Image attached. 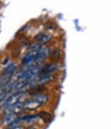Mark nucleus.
Segmentation results:
<instances>
[{
  "instance_id": "nucleus-4",
  "label": "nucleus",
  "mask_w": 111,
  "mask_h": 129,
  "mask_svg": "<svg viewBox=\"0 0 111 129\" xmlns=\"http://www.w3.org/2000/svg\"><path fill=\"white\" fill-rule=\"evenodd\" d=\"M50 51H51V47L49 46V45L42 47L38 52V55H37V62L43 64V62L49 59V55H50Z\"/></svg>"
},
{
  "instance_id": "nucleus-16",
  "label": "nucleus",
  "mask_w": 111,
  "mask_h": 129,
  "mask_svg": "<svg viewBox=\"0 0 111 129\" xmlns=\"http://www.w3.org/2000/svg\"><path fill=\"white\" fill-rule=\"evenodd\" d=\"M6 129H8V128H6Z\"/></svg>"
},
{
  "instance_id": "nucleus-10",
  "label": "nucleus",
  "mask_w": 111,
  "mask_h": 129,
  "mask_svg": "<svg viewBox=\"0 0 111 129\" xmlns=\"http://www.w3.org/2000/svg\"><path fill=\"white\" fill-rule=\"evenodd\" d=\"M33 99L37 101V102H38L41 105H43L48 102L49 96L44 93H40V94L33 95Z\"/></svg>"
},
{
  "instance_id": "nucleus-11",
  "label": "nucleus",
  "mask_w": 111,
  "mask_h": 129,
  "mask_svg": "<svg viewBox=\"0 0 111 129\" xmlns=\"http://www.w3.org/2000/svg\"><path fill=\"white\" fill-rule=\"evenodd\" d=\"M11 77L1 74V75H0V88L6 86L8 83L11 82Z\"/></svg>"
},
{
  "instance_id": "nucleus-15",
  "label": "nucleus",
  "mask_w": 111,
  "mask_h": 129,
  "mask_svg": "<svg viewBox=\"0 0 111 129\" xmlns=\"http://www.w3.org/2000/svg\"><path fill=\"white\" fill-rule=\"evenodd\" d=\"M30 129H34V128H33V127H31V128H30Z\"/></svg>"
},
{
  "instance_id": "nucleus-12",
  "label": "nucleus",
  "mask_w": 111,
  "mask_h": 129,
  "mask_svg": "<svg viewBox=\"0 0 111 129\" xmlns=\"http://www.w3.org/2000/svg\"><path fill=\"white\" fill-rule=\"evenodd\" d=\"M38 116L40 117V118L43 120V121L46 122V123L50 122L51 119H52V116H51L50 114H49V113H47V112H41V113H39Z\"/></svg>"
},
{
  "instance_id": "nucleus-7",
  "label": "nucleus",
  "mask_w": 111,
  "mask_h": 129,
  "mask_svg": "<svg viewBox=\"0 0 111 129\" xmlns=\"http://www.w3.org/2000/svg\"><path fill=\"white\" fill-rule=\"evenodd\" d=\"M23 108L24 110H35V109L38 108L42 105L38 102H37L34 99H31V100H27L23 102Z\"/></svg>"
},
{
  "instance_id": "nucleus-3",
  "label": "nucleus",
  "mask_w": 111,
  "mask_h": 129,
  "mask_svg": "<svg viewBox=\"0 0 111 129\" xmlns=\"http://www.w3.org/2000/svg\"><path fill=\"white\" fill-rule=\"evenodd\" d=\"M18 69H19V66H18V64H17V61H11L6 65V66L5 67V69H4L2 74L5 75H7V76H10V77H11V78H12L14 75H16V73L18 71Z\"/></svg>"
},
{
  "instance_id": "nucleus-6",
  "label": "nucleus",
  "mask_w": 111,
  "mask_h": 129,
  "mask_svg": "<svg viewBox=\"0 0 111 129\" xmlns=\"http://www.w3.org/2000/svg\"><path fill=\"white\" fill-rule=\"evenodd\" d=\"M63 52L60 47H55L51 49L50 55H49V61L51 62H60L61 60L63 59Z\"/></svg>"
},
{
  "instance_id": "nucleus-14",
  "label": "nucleus",
  "mask_w": 111,
  "mask_h": 129,
  "mask_svg": "<svg viewBox=\"0 0 111 129\" xmlns=\"http://www.w3.org/2000/svg\"><path fill=\"white\" fill-rule=\"evenodd\" d=\"M8 129H25L24 126H14V127H7Z\"/></svg>"
},
{
  "instance_id": "nucleus-8",
  "label": "nucleus",
  "mask_w": 111,
  "mask_h": 129,
  "mask_svg": "<svg viewBox=\"0 0 111 129\" xmlns=\"http://www.w3.org/2000/svg\"><path fill=\"white\" fill-rule=\"evenodd\" d=\"M17 119H19L17 114H4L3 118L1 120V123L3 126H5L8 127L10 125H11L14 121H16Z\"/></svg>"
},
{
  "instance_id": "nucleus-13",
  "label": "nucleus",
  "mask_w": 111,
  "mask_h": 129,
  "mask_svg": "<svg viewBox=\"0 0 111 129\" xmlns=\"http://www.w3.org/2000/svg\"><path fill=\"white\" fill-rule=\"evenodd\" d=\"M11 61V59H10L9 56H5V58L3 59V61H2V64L5 65V66H6L8 63Z\"/></svg>"
},
{
  "instance_id": "nucleus-1",
  "label": "nucleus",
  "mask_w": 111,
  "mask_h": 129,
  "mask_svg": "<svg viewBox=\"0 0 111 129\" xmlns=\"http://www.w3.org/2000/svg\"><path fill=\"white\" fill-rule=\"evenodd\" d=\"M54 39V35L49 30L42 31V32L37 33L34 37L33 41L34 43H37L42 46H47L49 45Z\"/></svg>"
},
{
  "instance_id": "nucleus-2",
  "label": "nucleus",
  "mask_w": 111,
  "mask_h": 129,
  "mask_svg": "<svg viewBox=\"0 0 111 129\" xmlns=\"http://www.w3.org/2000/svg\"><path fill=\"white\" fill-rule=\"evenodd\" d=\"M60 69V64L58 62L43 63L41 66L38 75H54Z\"/></svg>"
},
{
  "instance_id": "nucleus-5",
  "label": "nucleus",
  "mask_w": 111,
  "mask_h": 129,
  "mask_svg": "<svg viewBox=\"0 0 111 129\" xmlns=\"http://www.w3.org/2000/svg\"><path fill=\"white\" fill-rule=\"evenodd\" d=\"M24 110L23 102H18L15 105L8 106L4 108V114H18Z\"/></svg>"
},
{
  "instance_id": "nucleus-9",
  "label": "nucleus",
  "mask_w": 111,
  "mask_h": 129,
  "mask_svg": "<svg viewBox=\"0 0 111 129\" xmlns=\"http://www.w3.org/2000/svg\"><path fill=\"white\" fill-rule=\"evenodd\" d=\"M46 88L44 87V85H33V86L29 87L26 89V93L31 95H35L40 93H43L45 91Z\"/></svg>"
}]
</instances>
